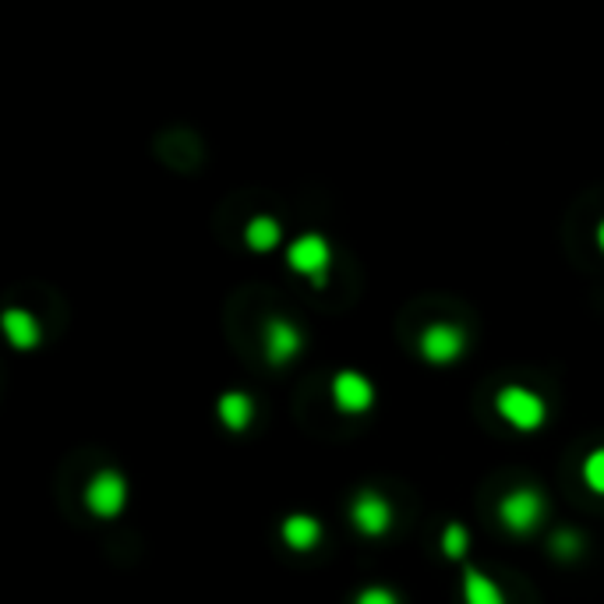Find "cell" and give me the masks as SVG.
Returning a JSON list of instances; mask_svg holds the SVG:
<instances>
[{
	"mask_svg": "<svg viewBox=\"0 0 604 604\" xmlns=\"http://www.w3.org/2000/svg\"><path fill=\"white\" fill-rule=\"evenodd\" d=\"M495 406H498V414H502V421H509L517 431H537L548 417L545 400L523 386H506L495 396Z\"/></svg>",
	"mask_w": 604,
	"mask_h": 604,
	"instance_id": "1",
	"label": "cell"
},
{
	"mask_svg": "<svg viewBox=\"0 0 604 604\" xmlns=\"http://www.w3.org/2000/svg\"><path fill=\"white\" fill-rule=\"evenodd\" d=\"M498 517H502V523L512 534H531L541 523V517H545V498L531 488H520L498 502Z\"/></svg>",
	"mask_w": 604,
	"mask_h": 604,
	"instance_id": "2",
	"label": "cell"
},
{
	"mask_svg": "<svg viewBox=\"0 0 604 604\" xmlns=\"http://www.w3.org/2000/svg\"><path fill=\"white\" fill-rule=\"evenodd\" d=\"M286 262H291L294 273L308 276L315 286H325V269H329V245L319 234H305L297 237L291 251H286Z\"/></svg>",
	"mask_w": 604,
	"mask_h": 604,
	"instance_id": "3",
	"label": "cell"
},
{
	"mask_svg": "<svg viewBox=\"0 0 604 604\" xmlns=\"http://www.w3.org/2000/svg\"><path fill=\"white\" fill-rule=\"evenodd\" d=\"M125 502H128V485L117 471H99L93 481H88L85 506L93 509L96 517L110 520V517H117L120 509H125Z\"/></svg>",
	"mask_w": 604,
	"mask_h": 604,
	"instance_id": "4",
	"label": "cell"
},
{
	"mask_svg": "<svg viewBox=\"0 0 604 604\" xmlns=\"http://www.w3.org/2000/svg\"><path fill=\"white\" fill-rule=\"evenodd\" d=\"M466 346V336L460 325H449V322H435L421 332V354H425L431 365H449L457 360Z\"/></svg>",
	"mask_w": 604,
	"mask_h": 604,
	"instance_id": "5",
	"label": "cell"
},
{
	"mask_svg": "<svg viewBox=\"0 0 604 604\" xmlns=\"http://www.w3.org/2000/svg\"><path fill=\"white\" fill-rule=\"evenodd\" d=\"M332 403H336L343 414H365L375 403V386L357 371H340L336 379H332Z\"/></svg>",
	"mask_w": 604,
	"mask_h": 604,
	"instance_id": "6",
	"label": "cell"
},
{
	"mask_svg": "<svg viewBox=\"0 0 604 604\" xmlns=\"http://www.w3.org/2000/svg\"><path fill=\"white\" fill-rule=\"evenodd\" d=\"M351 520H354V526L365 537H379V534L389 531L392 509H389V502L379 492H360L354 498V506H351Z\"/></svg>",
	"mask_w": 604,
	"mask_h": 604,
	"instance_id": "7",
	"label": "cell"
},
{
	"mask_svg": "<svg viewBox=\"0 0 604 604\" xmlns=\"http://www.w3.org/2000/svg\"><path fill=\"white\" fill-rule=\"evenodd\" d=\"M300 351V332L286 319H269L265 325V354L273 365H286Z\"/></svg>",
	"mask_w": 604,
	"mask_h": 604,
	"instance_id": "8",
	"label": "cell"
},
{
	"mask_svg": "<svg viewBox=\"0 0 604 604\" xmlns=\"http://www.w3.org/2000/svg\"><path fill=\"white\" fill-rule=\"evenodd\" d=\"M0 325H4V336L11 340V346H19V351H33V346L39 343V336H43L39 322L22 308H8Z\"/></svg>",
	"mask_w": 604,
	"mask_h": 604,
	"instance_id": "9",
	"label": "cell"
},
{
	"mask_svg": "<svg viewBox=\"0 0 604 604\" xmlns=\"http://www.w3.org/2000/svg\"><path fill=\"white\" fill-rule=\"evenodd\" d=\"M283 541L294 552H311L322 541V523L315 517H305V512H294V517L283 520Z\"/></svg>",
	"mask_w": 604,
	"mask_h": 604,
	"instance_id": "10",
	"label": "cell"
},
{
	"mask_svg": "<svg viewBox=\"0 0 604 604\" xmlns=\"http://www.w3.org/2000/svg\"><path fill=\"white\" fill-rule=\"evenodd\" d=\"M220 421H223V428H230V431H245L251 425V417H254V403L248 392H223L220 396Z\"/></svg>",
	"mask_w": 604,
	"mask_h": 604,
	"instance_id": "11",
	"label": "cell"
},
{
	"mask_svg": "<svg viewBox=\"0 0 604 604\" xmlns=\"http://www.w3.org/2000/svg\"><path fill=\"white\" fill-rule=\"evenodd\" d=\"M463 601L466 604H506L502 591L495 587V580H488L481 569H466L463 572Z\"/></svg>",
	"mask_w": 604,
	"mask_h": 604,
	"instance_id": "12",
	"label": "cell"
},
{
	"mask_svg": "<svg viewBox=\"0 0 604 604\" xmlns=\"http://www.w3.org/2000/svg\"><path fill=\"white\" fill-rule=\"evenodd\" d=\"M245 240H248L251 251H273L283 240V230H280V223L273 216H254L248 223V230H245Z\"/></svg>",
	"mask_w": 604,
	"mask_h": 604,
	"instance_id": "13",
	"label": "cell"
},
{
	"mask_svg": "<svg viewBox=\"0 0 604 604\" xmlns=\"http://www.w3.org/2000/svg\"><path fill=\"white\" fill-rule=\"evenodd\" d=\"M583 481L591 492L604 495V449H594L591 457L583 460Z\"/></svg>",
	"mask_w": 604,
	"mask_h": 604,
	"instance_id": "14",
	"label": "cell"
},
{
	"mask_svg": "<svg viewBox=\"0 0 604 604\" xmlns=\"http://www.w3.org/2000/svg\"><path fill=\"white\" fill-rule=\"evenodd\" d=\"M442 552L449 558H463V552H466V531H463L460 523H449L446 531H442Z\"/></svg>",
	"mask_w": 604,
	"mask_h": 604,
	"instance_id": "15",
	"label": "cell"
},
{
	"mask_svg": "<svg viewBox=\"0 0 604 604\" xmlns=\"http://www.w3.org/2000/svg\"><path fill=\"white\" fill-rule=\"evenodd\" d=\"M357 604H400V597L389 587H368V591L357 594Z\"/></svg>",
	"mask_w": 604,
	"mask_h": 604,
	"instance_id": "16",
	"label": "cell"
},
{
	"mask_svg": "<svg viewBox=\"0 0 604 604\" xmlns=\"http://www.w3.org/2000/svg\"><path fill=\"white\" fill-rule=\"evenodd\" d=\"M580 548V537L572 534V531H566V534H555V552L558 555H572Z\"/></svg>",
	"mask_w": 604,
	"mask_h": 604,
	"instance_id": "17",
	"label": "cell"
},
{
	"mask_svg": "<svg viewBox=\"0 0 604 604\" xmlns=\"http://www.w3.org/2000/svg\"><path fill=\"white\" fill-rule=\"evenodd\" d=\"M597 245H601V251H604V223L597 226Z\"/></svg>",
	"mask_w": 604,
	"mask_h": 604,
	"instance_id": "18",
	"label": "cell"
}]
</instances>
